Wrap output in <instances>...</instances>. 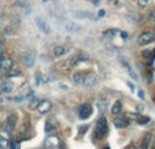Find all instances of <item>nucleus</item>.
Segmentation results:
<instances>
[{
  "mask_svg": "<svg viewBox=\"0 0 155 149\" xmlns=\"http://www.w3.org/2000/svg\"><path fill=\"white\" fill-rule=\"evenodd\" d=\"M66 30L68 32H71V33H77V32H80V27L77 26V25H74V24H68L66 25Z\"/></svg>",
  "mask_w": 155,
  "mask_h": 149,
  "instance_id": "19",
  "label": "nucleus"
},
{
  "mask_svg": "<svg viewBox=\"0 0 155 149\" xmlns=\"http://www.w3.org/2000/svg\"><path fill=\"white\" fill-rule=\"evenodd\" d=\"M121 111H122V101H121V100H117L111 107V112L117 115V114H121Z\"/></svg>",
  "mask_w": 155,
  "mask_h": 149,
  "instance_id": "15",
  "label": "nucleus"
},
{
  "mask_svg": "<svg viewBox=\"0 0 155 149\" xmlns=\"http://www.w3.org/2000/svg\"><path fill=\"white\" fill-rule=\"evenodd\" d=\"M21 62H22L24 66H26V67H32L36 62V52L33 49H26L21 55Z\"/></svg>",
  "mask_w": 155,
  "mask_h": 149,
  "instance_id": "2",
  "label": "nucleus"
},
{
  "mask_svg": "<svg viewBox=\"0 0 155 149\" xmlns=\"http://www.w3.org/2000/svg\"><path fill=\"white\" fill-rule=\"evenodd\" d=\"M0 58H2V52H0Z\"/></svg>",
  "mask_w": 155,
  "mask_h": 149,
  "instance_id": "41",
  "label": "nucleus"
},
{
  "mask_svg": "<svg viewBox=\"0 0 155 149\" xmlns=\"http://www.w3.org/2000/svg\"><path fill=\"white\" fill-rule=\"evenodd\" d=\"M97 15H99L100 18H102V17H104V10H100V11L97 12Z\"/></svg>",
  "mask_w": 155,
  "mask_h": 149,
  "instance_id": "31",
  "label": "nucleus"
},
{
  "mask_svg": "<svg viewBox=\"0 0 155 149\" xmlns=\"http://www.w3.org/2000/svg\"><path fill=\"white\" fill-rule=\"evenodd\" d=\"M21 71H14V70H8V75H19Z\"/></svg>",
  "mask_w": 155,
  "mask_h": 149,
  "instance_id": "30",
  "label": "nucleus"
},
{
  "mask_svg": "<svg viewBox=\"0 0 155 149\" xmlns=\"http://www.w3.org/2000/svg\"><path fill=\"white\" fill-rule=\"evenodd\" d=\"M0 79H2V68H0Z\"/></svg>",
  "mask_w": 155,
  "mask_h": 149,
  "instance_id": "39",
  "label": "nucleus"
},
{
  "mask_svg": "<svg viewBox=\"0 0 155 149\" xmlns=\"http://www.w3.org/2000/svg\"><path fill=\"white\" fill-rule=\"evenodd\" d=\"M73 81H74V84H77V85H82V82H84V73H80V71H77V73H74L73 74Z\"/></svg>",
  "mask_w": 155,
  "mask_h": 149,
  "instance_id": "16",
  "label": "nucleus"
},
{
  "mask_svg": "<svg viewBox=\"0 0 155 149\" xmlns=\"http://www.w3.org/2000/svg\"><path fill=\"white\" fill-rule=\"evenodd\" d=\"M154 32H155V30H154Z\"/></svg>",
  "mask_w": 155,
  "mask_h": 149,
  "instance_id": "42",
  "label": "nucleus"
},
{
  "mask_svg": "<svg viewBox=\"0 0 155 149\" xmlns=\"http://www.w3.org/2000/svg\"><path fill=\"white\" fill-rule=\"evenodd\" d=\"M51 108H52V103L48 101V100H41L36 109H37L38 114H47L51 111Z\"/></svg>",
  "mask_w": 155,
  "mask_h": 149,
  "instance_id": "7",
  "label": "nucleus"
},
{
  "mask_svg": "<svg viewBox=\"0 0 155 149\" xmlns=\"http://www.w3.org/2000/svg\"><path fill=\"white\" fill-rule=\"evenodd\" d=\"M68 52H69V48L66 45H58V47L54 48V55L56 58H61V56H63L64 53H68Z\"/></svg>",
  "mask_w": 155,
  "mask_h": 149,
  "instance_id": "13",
  "label": "nucleus"
},
{
  "mask_svg": "<svg viewBox=\"0 0 155 149\" xmlns=\"http://www.w3.org/2000/svg\"><path fill=\"white\" fill-rule=\"evenodd\" d=\"M73 17L78 18V19H88V18H91V14L84 11H73Z\"/></svg>",
  "mask_w": 155,
  "mask_h": 149,
  "instance_id": "18",
  "label": "nucleus"
},
{
  "mask_svg": "<svg viewBox=\"0 0 155 149\" xmlns=\"http://www.w3.org/2000/svg\"><path fill=\"white\" fill-rule=\"evenodd\" d=\"M36 24H37V26H38V29L41 30L43 33H47V34H50V27H48V25H47V22H44L43 19H41L40 17H37L36 18Z\"/></svg>",
  "mask_w": 155,
  "mask_h": 149,
  "instance_id": "12",
  "label": "nucleus"
},
{
  "mask_svg": "<svg viewBox=\"0 0 155 149\" xmlns=\"http://www.w3.org/2000/svg\"><path fill=\"white\" fill-rule=\"evenodd\" d=\"M114 125L118 129H125L129 126V119L126 116H117L114 119Z\"/></svg>",
  "mask_w": 155,
  "mask_h": 149,
  "instance_id": "9",
  "label": "nucleus"
},
{
  "mask_svg": "<svg viewBox=\"0 0 155 149\" xmlns=\"http://www.w3.org/2000/svg\"><path fill=\"white\" fill-rule=\"evenodd\" d=\"M0 52H3V44H2V38H0Z\"/></svg>",
  "mask_w": 155,
  "mask_h": 149,
  "instance_id": "34",
  "label": "nucleus"
},
{
  "mask_svg": "<svg viewBox=\"0 0 155 149\" xmlns=\"http://www.w3.org/2000/svg\"><path fill=\"white\" fill-rule=\"evenodd\" d=\"M155 58V49H154V52H152V56H151V62H152V59Z\"/></svg>",
  "mask_w": 155,
  "mask_h": 149,
  "instance_id": "36",
  "label": "nucleus"
},
{
  "mask_svg": "<svg viewBox=\"0 0 155 149\" xmlns=\"http://www.w3.org/2000/svg\"><path fill=\"white\" fill-rule=\"evenodd\" d=\"M45 146L48 149H58V138L56 137H48L45 140Z\"/></svg>",
  "mask_w": 155,
  "mask_h": 149,
  "instance_id": "14",
  "label": "nucleus"
},
{
  "mask_svg": "<svg viewBox=\"0 0 155 149\" xmlns=\"http://www.w3.org/2000/svg\"><path fill=\"white\" fill-rule=\"evenodd\" d=\"M108 133V125H107V119L104 116H100L96 122V135L97 137H106Z\"/></svg>",
  "mask_w": 155,
  "mask_h": 149,
  "instance_id": "1",
  "label": "nucleus"
},
{
  "mask_svg": "<svg viewBox=\"0 0 155 149\" xmlns=\"http://www.w3.org/2000/svg\"><path fill=\"white\" fill-rule=\"evenodd\" d=\"M147 19L150 21V22H155V8L150 10L148 14H147Z\"/></svg>",
  "mask_w": 155,
  "mask_h": 149,
  "instance_id": "20",
  "label": "nucleus"
},
{
  "mask_svg": "<svg viewBox=\"0 0 155 149\" xmlns=\"http://www.w3.org/2000/svg\"><path fill=\"white\" fill-rule=\"evenodd\" d=\"M121 36H122V38H128V34H126L125 32H124V33H121Z\"/></svg>",
  "mask_w": 155,
  "mask_h": 149,
  "instance_id": "35",
  "label": "nucleus"
},
{
  "mask_svg": "<svg viewBox=\"0 0 155 149\" xmlns=\"http://www.w3.org/2000/svg\"><path fill=\"white\" fill-rule=\"evenodd\" d=\"M88 127H89V126H88V125L80 126V127H78V134H80V135H82V134H84V133L88 130Z\"/></svg>",
  "mask_w": 155,
  "mask_h": 149,
  "instance_id": "24",
  "label": "nucleus"
},
{
  "mask_svg": "<svg viewBox=\"0 0 155 149\" xmlns=\"http://www.w3.org/2000/svg\"><path fill=\"white\" fill-rule=\"evenodd\" d=\"M38 103H40V100H38V99H33L32 101H30V104H29V109H35V108H37Z\"/></svg>",
  "mask_w": 155,
  "mask_h": 149,
  "instance_id": "22",
  "label": "nucleus"
},
{
  "mask_svg": "<svg viewBox=\"0 0 155 149\" xmlns=\"http://www.w3.org/2000/svg\"><path fill=\"white\" fill-rule=\"evenodd\" d=\"M99 81H100V77L96 73H92L91 71V73L84 74V82H82V85L87 86V88H92V86L99 84Z\"/></svg>",
  "mask_w": 155,
  "mask_h": 149,
  "instance_id": "4",
  "label": "nucleus"
},
{
  "mask_svg": "<svg viewBox=\"0 0 155 149\" xmlns=\"http://www.w3.org/2000/svg\"><path fill=\"white\" fill-rule=\"evenodd\" d=\"M115 33H117V29H107V30H104V32H103V36H104V37H107V36H114Z\"/></svg>",
  "mask_w": 155,
  "mask_h": 149,
  "instance_id": "23",
  "label": "nucleus"
},
{
  "mask_svg": "<svg viewBox=\"0 0 155 149\" xmlns=\"http://www.w3.org/2000/svg\"><path fill=\"white\" fill-rule=\"evenodd\" d=\"M77 115H78V118H80V119H82V120L88 119V118L92 115V107H91V104H88V103H84V104H81L78 108H77Z\"/></svg>",
  "mask_w": 155,
  "mask_h": 149,
  "instance_id": "5",
  "label": "nucleus"
},
{
  "mask_svg": "<svg viewBox=\"0 0 155 149\" xmlns=\"http://www.w3.org/2000/svg\"><path fill=\"white\" fill-rule=\"evenodd\" d=\"M15 123H17V116H15V115H10L6 119V122H4L3 130H6L7 133H11L15 127Z\"/></svg>",
  "mask_w": 155,
  "mask_h": 149,
  "instance_id": "8",
  "label": "nucleus"
},
{
  "mask_svg": "<svg viewBox=\"0 0 155 149\" xmlns=\"http://www.w3.org/2000/svg\"><path fill=\"white\" fill-rule=\"evenodd\" d=\"M12 66H14L12 59L7 55H2V58H0V68L8 71V70H12Z\"/></svg>",
  "mask_w": 155,
  "mask_h": 149,
  "instance_id": "6",
  "label": "nucleus"
},
{
  "mask_svg": "<svg viewBox=\"0 0 155 149\" xmlns=\"http://www.w3.org/2000/svg\"><path fill=\"white\" fill-rule=\"evenodd\" d=\"M128 86H129V88L132 89V90H133V89H135V85H132L130 82H128Z\"/></svg>",
  "mask_w": 155,
  "mask_h": 149,
  "instance_id": "33",
  "label": "nucleus"
},
{
  "mask_svg": "<svg viewBox=\"0 0 155 149\" xmlns=\"http://www.w3.org/2000/svg\"><path fill=\"white\" fill-rule=\"evenodd\" d=\"M11 22H12V26H19V24H21L19 18H18L15 14H12V15H11Z\"/></svg>",
  "mask_w": 155,
  "mask_h": 149,
  "instance_id": "21",
  "label": "nucleus"
},
{
  "mask_svg": "<svg viewBox=\"0 0 155 149\" xmlns=\"http://www.w3.org/2000/svg\"><path fill=\"white\" fill-rule=\"evenodd\" d=\"M85 60H88V56L85 55V53L80 52V53L74 55L73 58L70 59V65H71V66H77L78 63H81V62H85Z\"/></svg>",
  "mask_w": 155,
  "mask_h": 149,
  "instance_id": "11",
  "label": "nucleus"
},
{
  "mask_svg": "<svg viewBox=\"0 0 155 149\" xmlns=\"http://www.w3.org/2000/svg\"><path fill=\"white\" fill-rule=\"evenodd\" d=\"M2 103H3V99H2V97H0V104H2Z\"/></svg>",
  "mask_w": 155,
  "mask_h": 149,
  "instance_id": "38",
  "label": "nucleus"
},
{
  "mask_svg": "<svg viewBox=\"0 0 155 149\" xmlns=\"http://www.w3.org/2000/svg\"><path fill=\"white\" fill-rule=\"evenodd\" d=\"M151 140H152V135L150 134V133H147L146 135H144V138H143V141H141V149H147L150 146V142H151Z\"/></svg>",
  "mask_w": 155,
  "mask_h": 149,
  "instance_id": "17",
  "label": "nucleus"
},
{
  "mask_svg": "<svg viewBox=\"0 0 155 149\" xmlns=\"http://www.w3.org/2000/svg\"><path fill=\"white\" fill-rule=\"evenodd\" d=\"M137 4H139V7L144 8V7L148 6V0H137Z\"/></svg>",
  "mask_w": 155,
  "mask_h": 149,
  "instance_id": "25",
  "label": "nucleus"
},
{
  "mask_svg": "<svg viewBox=\"0 0 155 149\" xmlns=\"http://www.w3.org/2000/svg\"><path fill=\"white\" fill-rule=\"evenodd\" d=\"M0 149H7V141L0 137Z\"/></svg>",
  "mask_w": 155,
  "mask_h": 149,
  "instance_id": "27",
  "label": "nucleus"
},
{
  "mask_svg": "<svg viewBox=\"0 0 155 149\" xmlns=\"http://www.w3.org/2000/svg\"><path fill=\"white\" fill-rule=\"evenodd\" d=\"M110 2H113L114 4H117V3H118V0H110Z\"/></svg>",
  "mask_w": 155,
  "mask_h": 149,
  "instance_id": "37",
  "label": "nucleus"
},
{
  "mask_svg": "<svg viewBox=\"0 0 155 149\" xmlns=\"http://www.w3.org/2000/svg\"><path fill=\"white\" fill-rule=\"evenodd\" d=\"M43 2H48V0H43Z\"/></svg>",
  "mask_w": 155,
  "mask_h": 149,
  "instance_id": "40",
  "label": "nucleus"
},
{
  "mask_svg": "<svg viewBox=\"0 0 155 149\" xmlns=\"http://www.w3.org/2000/svg\"><path fill=\"white\" fill-rule=\"evenodd\" d=\"M10 149H19V144L17 141H11L10 142Z\"/></svg>",
  "mask_w": 155,
  "mask_h": 149,
  "instance_id": "28",
  "label": "nucleus"
},
{
  "mask_svg": "<svg viewBox=\"0 0 155 149\" xmlns=\"http://www.w3.org/2000/svg\"><path fill=\"white\" fill-rule=\"evenodd\" d=\"M4 21V10L0 8V25H2V22Z\"/></svg>",
  "mask_w": 155,
  "mask_h": 149,
  "instance_id": "29",
  "label": "nucleus"
},
{
  "mask_svg": "<svg viewBox=\"0 0 155 149\" xmlns=\"http://www.w3.org/2000/svg\"><path fill=\"white\" fill-rule=\"evenodd\" d=\"M152 41H155V32H152V30H146L137 37V44L141 47L150 44Z\"/></svg>",
  "mask_w": 155,
  "mask_h": 149,
  "instance_id": "3",
  "label": "nucleus"
},
{
  "mask_svg": "<svg viewBox=\"0 0 155 149\" xmlns=\"http://www.w3.org/2000/svg\"><path fill=\"white\" fill-rule=\"evenodd\" d=\"M14 85L10 81H0V93H11Z\"/></svg>",
  "mask_w": 155,
  "mask_h": 149,
  "instance_id": "10",
  "label": "nucleus"
},
{
  "mask_svg": "<svg viewBox=\"0 0 155 149\" xmlns=\"http://www.w3.org/2000/svg\"><path fill=\"white\" fill-rule=\"evenodd\" d=\"M137 122L140 123V125H144V123H148V122H150V119H148V118H146V116H139Z\"/></svg>",
  "mask_w": 155,
  "mask_h": 149,
  "instance_id": "26",
  "label": "nucleus"
},
{
  "mask_svg": "<svg viewBox=\"0 0 155 149\" xmlns=\"http://www.w3.org/2000/svg\"><path fill=\"white\" fill-rule=\"evenodd\" d=\"M139 97H140V99H144V93H143V90H139Z\"/></svg>",
  "mask_w": 155,
  "mask_h": 149,
  "instance_id": "32",
  "label": "nucleus"
}]
</instances>
